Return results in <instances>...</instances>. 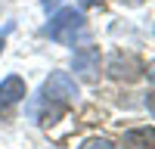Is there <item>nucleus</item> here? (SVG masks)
<instances>
[{
	"label": "nucleus",
	"mask_w": 155,
	"mask_h": 149,
	"mask_svg": "<svg viewBox=\"0 0 155 149\" xmlns=\"http://www.w3.org/2000/svg\"><path fill=\"white\" fill-rule=\"evenodd\" d=\"M74 96H78V84H74V78H68L65 71H53L47 78V84H44V99H47V103L68 106Z\"/></svg>",
	"instance_id": "f03ea898"
},
{
	"label": "nucleus",
	"mask_w": 155,
	"mask_h": 149,
	"mask_svg": "<svg viewBox=\"0 0 155 149\" xmlns=\"http://www.w3.org/2000/svg\"><path fill=\"white\" fill-rule=\"evenodd\" d=\"M22 96H25V81L19 78V74H9V78L0 81V112H6L9 106H16Z\"/></svg>",
	"instance_id": "20e7f679"
},
{
	"label": "nucleus",
	"mask_w": 155,
	"mask_h": 149,
	"mask_svg": "<svg viewBox=\"0 0 155 149\" xmlns=\"http://www.w3.org/2000/svg\"><path fill=\"white\" fill-rule=\"evenodd\" d=\"M81 149H118V146H115V143H109V140H102V137H99V140H87Z\"/></svg>",
	"instance_id": "0eeeda50"
},
{
	"label": "nucleus",
	"mask_w": 155,
	"mask_h": 149,
	"mask_svg": "<svg viewBox=\"0 0 155 149\" xmlns=\"http://www.w3.org/2000/svg\"><path fill=\"white\" fill-rule=\"evenodd\" d=\"M146 106H149V112L155 115V93H149V96H146Z\"/></svg>",
	"instance_id": "6e6552de"
},
{
	"label": "nucleus",
	"mask_w": 155,
	"mask_h": 149,
	"mask_svg": "<svg viewBox=\"0 0 155 149\" xmlns=\"http://www.w3.org/2000/svg\"><path fill=\"white\" fill-rule=\"evenodd\" d=\"M41 3H44V9H56V6H59V0H41Z\"/></svg>",
	"instance_id": "1a4fd4ad"
},
{
	"label": "nucleus",
	"mask_w": 155,
	"mask_h": 149,
	"mask_svg": "<svg viewBox=\"0 0 155 149\" xmlns=\"http://www.w3.org/2000/svg\"><path fill=\"white\" fill-rule=\"evenodd\" d=\"M109 74H112V78H118V81H134V78H140V74H143V68H140L137 59L118 53V56L109 59Z\"/></svg>",
	"instance_id": "39448f33"
},
{
	"label": "nucleus",
	"mask_w": 155,
	"mask_h": 149,
	"mask_svg": "<svg viewBox=\"0 0 155 149\" xmlns=\"http://www.w3.org/2000/svg\"><path fill=\"white\" fill-rule=\"evenodd\" d=\"M81 31H84V16L74 6H62L47 25V37L56 44H74V37Z\"/></svg>",
	"instance_id": "f257e3e1"
},
{
	"label": "nucleus",
	"mask_w": 155,
	"mask_h": 149,
	"mask_svg": "<svg viewBox=\"0 0 155 149\" xmlns=\"http://www.w3.org/2000/svg\"><path fill=\"white\" fill-rule=\"evenodd\" d=\"M0 53H3V37H0Z\"/></svg>",
	"instance_id": "ddd939ff"
},
{
	"label": "nucleus",
	"mask_w": 155,
	"mask_h": 149,
	"mask_svg": "<svg viewBox=\"0 0 155 149\" xmlns=\"http://www.w3.org/2000/svg\"><path fill=\"white\" fill-rule=\"evenodd\" d=\"M71 65H74V71L81 74L84 81H96V78H99V50H96V47H81V50H74Z\"/></svg>",
	"instance_id": "7ed1b4c3"
},
{
	"label": "nucleus",
	"mask_w": 155,
	"mask_h": 149,
	"mask_svg": "<svg viewBox=\"0 0 155 149\" xmlns=\"http://www.w3.org/2000/svg\"><path fill=\"white\" fill-rule=\"evenodd\" d=\"M127 3H130V6H140V3H143V0H127Z\"/></svg>",
	"instance_id": "f8f14e48"
},
{
	"label": "nucleus",
	"mask_w": 155,
	"mask_h": 149,
	"mask_svg": "<svg viewBox=\"0 0 155 149\" xmlns=\"http://www.w3.org/2000/svg\"><path fill=\"white\" fill-rule=\"evenodd\" d=\"M149 78L155 81V62H149Z\"/></svg>",
	"instance_id": "9b49d317"
},
{
	"label": "nucleus",
	"mask_w": 155,
	"mask_h": 149,
	"mask_svg": "<svg viewBox=\"0 0 155 149\" xmlns=\"http://www.w3.org/2000/svg\"><path fill=\"white\" fill-rule=\"evenodd\" d=\"M124 149H155V131L152 127H134L124 134Z\"/></svg>",
	"instance_id": "423d86ee"
},
{
	"label": "nucleus",
	"mask_w": 155,
	"mask_h": 149,
	"mask_svg": "<svg viewBox=\"0 0 155 149\" xmlns=\"http://www.w3.org/2000/svg\"><path fill=\"white\" fill-rule=\"evenodd\" d=\"M78 3H81V6H99L102 0H78Z\"/></svg>",
	"instance_id": "9d476101"
}]
</instances>
